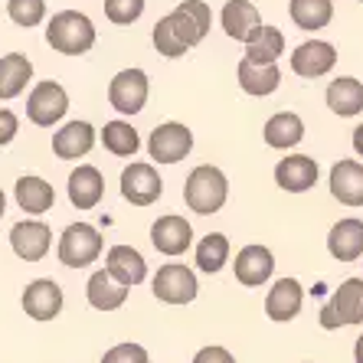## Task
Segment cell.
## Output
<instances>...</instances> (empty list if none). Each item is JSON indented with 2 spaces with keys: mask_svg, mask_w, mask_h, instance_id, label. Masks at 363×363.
<instances>
[{
  "mask_svg": "<svg viewBox=\"0 0 363 363\" xmlns=\"http://www.w3.org/2000/svg\"><path fill=\"white\" fill-rule=\"evenodd\" d=\"M46 43L62 56H85L95 46V26L79 10H60L46 23Z\"/></svg>",
  "mask_w": 363,
  "mask_h": 363,
  "instance_id": "cell-1",
  "label": "cell"
},
{
  "mask_svg": "<svg viewBox=\"0 0 363 363\" xmlns=\"http://www.w3.org/2000/svg\"><path fill=\"white\" fill-rule=\"evenodd\" d=\"M226 196H229V180L220 167L200 164V167L190 170V177L184 184V200L194 213H200V216L220 213L226 206Z\"/></svg>",
  "mask_w": 363,
  "mask_h": 363,
  "instance_id": "cell-2",
  "label": "cell"
},
{
  "mask_svg": "<svg viewBox=\"0 0 363 363\" xmlns=\"http://www.w3.org/2000/svg\"><path fill=\"white\" fill-rule=\"evenodd\" d=\"M324 330H337V328H354L363 324V279H347L340 281V288L330 295V301L318 314Z\"/></svg>",
  "mask_w": 363,
  "mask_h": 363,
  "instance_id": "cell-3",
  "label": "cell"
},
{
  "mask_svg": "<svg viewBox=\"0 0 363 363\" xmlns=\"http://www.w3.org/2000/svg\"><path fill=\"white\" fill-rule=\"evenodd\" d=\"M66 111H69V92L60 82H52V79L36 82L33 92L26 95V118L33 121L36 128L60 125L66 118Z\"/></svg>",
  "mask_w": 363,
  "mask_h": 363,
  "instance_id": "cell-4",
  "label": "cell"
},
{
  "mask_svg": "<svg viewBox=\"0 0 363 363\" xmlns=\"http://www.w3.org/2000/svg\"><path fill=\"white\" fill-rule=\"evenodd\" d=\"M101 255V236L92 223H72L60 236V262L69 269H85Z\"/></svg>",
  "mask_w": 363,
  "mask_h": 363,
  "instance_id": "cell-5",
  "label": "cell"
},
{
  "mask_svg": "<svg viewBox=\"0 0 363 363\" xmlns=\"http://www.w3.org/2000/svg\"><path fill=\"white\" fill-rule=\"evenodd\" d=\"M151 291H154V298L164 304H190L196 298V291H200V285H196V275L186 269V265L167 262L157 269Z\"/></svg>",
  "mask_w": 363,
  "mask_h": 363,
  "instance_id": "cell-6",
  "label": "cell"
},
{
  "mask_svg": "<svg viewBox=\"0 0 363 363\" xmlns=\"http://www.w3.org/2000/svg\"><path fill=\"white\" fill-rule=\"evenodd\" d=\"M167 17L186 50L206 40V33H210V26H213V10L206 0H180Z\"/></svg>",
  "mask_w": 363,
  "mask_h": 363,
  "instance_id": "cell-7",
  "label": "cell"
},
{
  "mask_svg": "<svg viewBox=\"0 0 363 363\" xmlns=\"http://www.w3.org/2000/svg\"><path fill=\"white\" fill-rule=\"evenodd\" d=\"M190 147H194V131L186 125H180V121H164L147 138V151H151V157L157 164L184 161L186 154H190Z\"/></svg>",
  "mask_w": 363,
  "mask_h": 363,
  "instance_id": "cell-8",
  "label": "cell"
},
{
  "mask_svg": "<svg viewBox=\"0 0 363 363\" xmlns=\"http://www.w3.org/2000/svg\"><path fill=\"white\" fill-rule=\"evenodd\" d=\"M147 92H151V85H147L144 69H121L108 85V101L121 115H138L147 105Z\"/></svg>",
  "mask_w": 363,
  "mask_h": 363,
  "instance_id": "cell-9",
  "label": "cell"
},
{
  "mask_svg": "<svg viewBox=\"0 0 363 363\" xmlns=\"http://www.w3.org/2000/svg\"><path fill=\"white\" fill-rule=\"evenodd\" d=\"M161 194H164V180L151 164L135 161L121 170V196L131 206H151V203L161 200Z\"/></svg>",
  "mask_w": 363,
  "mask_h": 363,
  "instance_id": "cell-10",
  "label": "cell"
},
{
  "mask_svg": "<svg viewBox=\"0 0 363 363\" xmlns=\"http://www.w3.org/2000/svg\"><path fill=\"white\" fill-rule=\"evenodd\" d=\"M151 242L161 255L177 259V255H184L186 249L194 245V229H190V223H186L184 216L167 213V216H161V220L151 226Z\"/></svg>",
  "mask_w": 363,
  "mask_h": 363,
  "instance_id": "cell-11",
  "label": "cell"
},
{
  "mask_svg": "<svg viewBox=\"0 0 363 363\" xmlns=\"http://www.w3.org/2000/svg\"><path fill=\"white\" fill-rule=\"evenodd\" d=\"M337 62V50L324 40H308L291 52V72L301 79H321L328 76Z\"/></svg>",
  "mask_w": 363,
  "mask_h": 363,
  "instance_id": "cell-12",
  "label": "cell"
},
{
  "mask_svg": "<svg viewBox=\"0 0 363 363\" xmlns=\"http://www.w3.org/2000/svg\"><path fill=\"white\" fill-rule=\"evenodd\" d=\"M233 269H236L239 285L262 288L265 281L272 279V272H275V255H272V249H265V245H245V249L236 252Z\"/></svg>",
  "mask_w": 363,
  "mask_h": 363,
  "instance_id": "cell-13",
  "label": "cell"
},
{
  "mask_svg": "<svg viewBox=\"0 0 363 363\" xmlns=\"http://www.w3.org/2000/svg\"><path fill=\"white\" fill-rule=\"evenodd\" d=\"M10 245L23 262H40L43 255L50 252L52 245V233L46 223L40 220H20L17 226L10 229Z\"/></svg>",
  "mask_w": 363,
  "mask_h": 363,
  "instance_id": "cell-14",
  "label": "cell"
},
{
  "mask_svg": "<svg viewBox=\"0 0 363 363\" xmlns=\"http://www.w3.org/2000/svg\"><path fill=\"white\" fill-rule=\"evenodd\" d=\"M23 311L33 321H56L62 311V288L52 279H36L23 291Z\"/></svg>",
  "mask_w": 363,
  "mask_h": 363,
  "instance_id": "cell-15",
  "label": "cell"
},
{
  "mask_svg": "<svg viewBox=\"0 0 363 363\" xmlns=\"http://www.w3.org/2000/svg\"><path fill=\"white\" fill-rule=\"evenodd\" d=\"M304 304V288L298 279H279L275 285L269 288V295H265V314H269L272 321H295L298 311H301Z\"/></svg>",
  "mask_w": 363,
  "mask_h": 363,
  "instance_id": "cell-16",
  "label": "cell"
},
{
  "mask_svg": "<svg viewBox=\"0 0 363 363\" xmlns=\"http://www.w3.org/2000/svg\"><path fill=\"white\" fill-rule=\"evenodd\" d=\"M275 184L288 194H304L318 184V161L308 154H291L275 164Z\"/></svg>",
  "mask_w": 363,
  "mask_h": 363,
  "instance_id": "cell-17",
  "label": "cell"
},
{
  "mask_svg": "<svg viewBox=\"0 0 363 363\" xmlns=\"http://www.w3.org/2000/svg\"><path fill=\"white\" fill-rule=\"evenodd\" d=\"M105 272H108L118 285L131 288L147 279V262H144V255L138 252V249H131V245H111L108 255H105Z\"/></svg>",
  "mask_w": 363,
  "mask_h": 363,
  "instance_id": "cell-18",
  "label": "cell"
},
{
  "mask_svg": "<svg viewBox=\"0 0 363 363\" xmlns=\"http://www.w3.org/2000/svg\"><path fill=\"white\" fill-rule=\"evenodd\" d=\"M328 252L337 262H357V259H363V220L347 216V220L334 223L328 233Z\"/></svg>",
  "mask_w": 363,
  "mask_h": 363,
  "instance_id": "cell-19",
  "label": "cell"
},
{
  "mask_svg": "<svg viewBox=\"0 0 363 363\" xmlns=\"http://www.w3.org/2000/svg\"><path fill=\"white\" fill-rule=\"evenodd\" d=\"M95 147V128L89 121H69L52 135V154L60 161H79Z\"/></svg>",
  "mask_w": 363,
  "mask_h": 363,
  "instance_id": "cell-20",
  "label": "cell"
},
{
  "mask_svg": "<svg viewBox=\"0 0 363 363\" xmlns=\"http://www.w3.org/2000/svg\"><path fill=\"white\" fill-rule=\"evenodd\" d=\"M101 196H105V180H101V170L92 164H79L72 174H69V200L76 210H92L99 206Z\"/></svg>",
  "mask_w": 363,
  "mask_h": 363,
  "instance_id": "cell-21",
  "label": "cell"
},
{
  "mask_svg": "<svg viewBox=\"0 0 363 363\" xmlns=\"http://www.w3.org/2000/svg\"><path fill=\"white\" fill-rule=\"evenodd\" d=\"M330 196L344 206H363V164L337 161L330 167Z\"/></svg>",
  "mask_w": 363,
  "mask_h": 363,
  "instance_id": "cell-22",
  "label": "cell"
},
{
  "mask_svg": "<svg viewBox=\"0 0 363 363\" xmlns=\"http://www.w3.org/2000/svg\"><path fill=\"white\" fill-rule=\"evenodd\" d=\"M239 85H242L245 95H255V99H265L281 85V69L275 62H249L242 56L239 62Z\"/></svg>",
  "mask_w": 363,
  "mask_h": 363,
  "instance_id": "cell-23",
  "label": "cell"
},
{
  "mask_svg": "<svg viewBox=\"0 0 363 363\" xmlns=\"http://www.w3.org/2000/svg\"><path fill=\"white\" fill-rule=\"evenodd\" d=\"M13 196H17L20 210L30 213V216H43V213H50L52 203H56V190H52V184H46V180L36 177V174L20 177Z\"/></svg>",
  "mask_w": 363,
  "mask_h": 363,
  "instance_id": "cell-24",
  "label": "cell"
},
{
  "mask_svg": "<svg viewBox=\"0 0 363 363\" xmlns=\"http://www.w3.org/2000/svg\"><path fill=\"white\" fill-rule=\"evenodd\" d=\"M33 79V62L23 52H7L0 56V101H10L26 92V85Z\"/></svg>",
  "mask_w": 363,
  "mask_h": 363,
  "instance_id": "cell-25",
  "label": "cell"
},
{
  "mask_svg": "<svg viewBox=\"0 0 363 363\" xmlns=\"http://www.w3.org/2000/svg\"><path fill=\"white\" fill-rule=\"evenodd\" d=\"M220 20H223V30H226L229 40H239V43H245L262 26V17H259L252 0H229L226 7H223Z\"/></svg>",
  "mask_w": 363,
  "mask_h": 363,
  "instance_id": "cell-26",
  "label": "cell"
},
{
  "mask_svg": "<svg viewBox=\"0 0 363 363\" xmlns=\"http://www.w3.org/2000/svg\"><path fill=\"white\" fill-rule=\"evenodd\" d=\"M328 108L340 118H354L363 111V82L354 76H340L328 85Z\"/></svg>",
  "mask_w": 363,
  "mask_h": 363,
  "instance_id": "cell-27",
  "label": "cell"
},
{
  "mask_svg": "<svg viewBox=\"0 0 363 363\" xmlns=\"http://www.w3.org/2000/svg\"><path fill=\"white\" fill-rule=\"evenodd\" d=\"M262 135H265L269 147H275V151H291L304 138V121L298 118L295 111H279V115H272V118L265 121Z\"/></svg>",
  "mask_w": 363,
  "mask_h": 363,
  "instance_id": "cell-28",
  "label": "cell"
},
{
  "mask_svg": "<svg viewBox=\"0 0 363 363\" xmlns=\"http://www.w3.org/2000/svg\"><path fill=\"white\" fill-rule=\"evenodd\" d=\"M85 298L95 311H118L121 304L128 301V288L118 285L105 269H99L85 285Z\"/></svg>",
  "mask_w": 363,
  "mask_h": 363,
  "instance_id": "cell-29",
  "label": "cell"
},
{
  "mask_svg": "<svg viewBox=\"0 0 363 363\" xmlns=\"http://www.w3.org/2000/svg\"><path fill=\"white\" fill-rule=\"evenodd\" d=\"M281 52H285V33L279 26L262 23L245 40V60L249 62H279Z\"/></svg>",
  "mask_w": 363,
  "mask_h": 363,
  "instance_id": "cell-30",
  "label": "cell"
},
{
  "mask_svg": "<svg viewBox=\"0 0 363 363\" xmlns=\"http://www.w3.org/2000/svg\"><path fill=\"white\" fill-rule=\"evenodd\" d=\"M288 13H291L298 30L314 33V30H324V26L330 23L334 4H330V0H291V4H288Z\"/></svg>",
  "mask_w": 363,
  "mask_h": 363,
  "instance_id": "cell-31",
  "label": "cell"
},
{
  "mask_svg": "<svg viewBox=\"0 0 363 363\" xmlns=\"http://www.w3.org/2000/svg\"><path fill=\"white\" fill-rule=\"evenodd\" d=\"M101 144H105V151L115 154V157H135L138 147H141V138L138 131L128 121H108V125L101 128Z\"/></svg>",
  "mask_w": 363,
  "mask_h": 363,
  "instance_id": "cell-32",
  "label": "cell"
},
{
  "mask_svg": "<svg viewBox=\"0 0 363 363\" xmlns=\"http://www.w3.org/2000/svg\"><path fill=\"white\" fill-rule=\"evenodd\" d=\"M226 262H229V239L223 233H210V236H203L196 242V265H200V272L216 275V272L226 269Z\"/></svg>",
  "mask_w": 363,
  "mask_h": 363,
  "instance_id": "cell-33",
  "label": "cell"
},
{
  "mask_svg": "<svg viewBox=\"0 0 363 363\" xmlns=\"http://www.w3.org/2000/svg\"><path fill=\"white\" fill-rule=\"evenodd\" d=\"M7 17L23 30H33L46 20V0H7Z\"/></svg>",
  "mask_w": 363,
  "mask_h": 363,
  "instance_id": "cell-34",
  "label": "cell"
},
{
  "mask_svg": "<svg viewBox=\"0 0 363 363\" xmlns=\"http://www.w3.org/2000/svg\"><path fill=\"white\" fill-rule=\"evenodd\" d=\"M154 50L161 52V56H167V60H177V56H184L186 46L180 43L177 30H174V23H170V17H161L157 23H154Z\"/></svg>",
  "mask_w": 363,
  "mask_h": 363,
  "instance_id": "cell-35",
  "label": "cell"
},
{
  "mask_svg": "<svg viewBox=\"0 0 363 363\" xmlns=\"http://www.w3.org/2000/svg\"><path fill=\"white\" fill-rule=\"evenodd\" d=\"M144 0H105V17L115 26H131L135 20H141Z\"/></svg>",
  "mask_w": 363,
  "mask_h": 363,
  "instance_id": "cell-36",
  "label": "cell"
},
{
  "mask_svg": "<svg viewBox=\"0 0 363 363\" xmlns=\"http://www.w3.org/2000/svg\"><path fill=\"white\" fill-rule=\"evenodd\" d=\"M101 363H147V350L141 344H115Z\"/></svg>",
  "mask_w": 363,
  "mask_h": 363,
  "instance_id": "cell-37",
  "label": "cell"
},
{
  "mask_svg": "<svg viewBox=\"0 0 363 363\" xmlns=\"http://www.w3.org/2000/svg\"><path fill=\"white\" fill-rule=\"evenodd\" d=\"M20 131V118L10 108H0V147H7Z\"/></svg>",
  "mask_w": 363,
  "mask_h": 363,
  "instance_id": "cell-38",
  "label": "cell"
},
{
  "mask_svg": "<svg viewBox=\"0 0 363 363\" xmlns=\"http://www.w3.org/2000/svg\"><path fill=\"white\" fill-rule=\"evenodd\" d=\"M194 363H236V357L229 354L226 347H203V350H196Z\"/></svg>",
  "mask_w": 363,
  "mask_h": 363,
  "instance_id": "cell-39",
  "label": "cell"
},
{
  "mask_svg": "<svg viewBox=\"0 0 363 363\" xmlns=\"http://www.w3.org/2000/svg\"><path fill=\"white\" fill-rule=\"evenodd\" d=\"M354 151L363 157V125H357V128H354Z\"/></svg>",
  "mask_w": 363,
  "mask_h": 363,
  "instance_id": "cell-40",
  "label": "cell"
},
{
  "mask_svg": "<svg viewBox=\"0 0 363 363\" xmlns=\"http://www.w3.org/2000/svg\"><path fill=\"white\" fill-rule=\"evenodd\" d=\"M354 360H357V363H363V334L357 337V344H354Z\"/></svg>",
  "mask_w": 363,
  "mask_h": 363,
  "instance_id": "cell-41",
  "label": "cell"
},
{
  "mask_svg": "<svg viewBox=\"0 0 363 363\" xmlns=\"http://www.w3.org/2000/svg\"><path fill=\"white\" fill-rule=\"evenodd\" d=\"M7 213V196H4V190H0V216Z\"/></svg>",
  "mask_w": 363,
  "mask_h": 363,
  "instance_id": "cell-42",
  "label": "cell"
}]
</instances>
